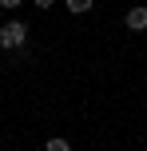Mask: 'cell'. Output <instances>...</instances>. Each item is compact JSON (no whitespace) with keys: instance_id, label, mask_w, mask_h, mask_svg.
<instances>
[{"instance_id":"6da1fadb","label":"cell","mask_w":147,"mask_h":151,"mask_svg":"<svg viewBox=\"0 0 147 151\" xmlns=\"http://www.w3.org/2000/svg\"><path fill=\"white\" fill-rule=\"evenodd\" d=\"M0 48H4V52H24V48H28V24L24 20L0 24Z\"/></svg>"},{"instance_id":"7a4b0ae2","label":"cell","mask_w":147,"mask_h":151,"mask_svg":"<svg viewBox=\"0 0 147 151\" xmlns=\"http://www.w3.org/2000/svg\"><path fill=\"white\" fill-rule=\"evenodd\" d=\"M123 24H127V32H147V8H127V16H123Z\"/></svg>"},{"instance_id":"3957f363","label":"cell","mask_w":147,"mask_h":151,"mask_svg":"<svg viewBox=\"0 0 147 151\" xmlns=\"http://www.w3.org/2000/svg\"><path fill=\"white\" fill-rule=\"evenodd\" d=\"M92 4H95V0H64V8H68V12H76V16L92 12Z\"/></svg>"},{"instance_id":"277c9868","label":"cell","mask_w":147,"mask_h":151,"mask_svg":"<svg viewBox=\"0 0 147 151\" xmlns=\"http://www.w3.org/2000/svg\"><path fill=\"white\" fill-rule=\"evenodd\" d=\"M44 151H72V143H68V139H48Z\"/></svg>"},{"instance_id":"5b68a950","label":"cell","mask_w":147,"mask_h":151,"mask_svg":"<svg viewBox=\"0 0 147 151\" xmlns=\"http://www.w3.org/2000/svg\"><path fill=\"white\" fill-rule=\"evenodd\" d=\"M32 4H36V8H44V12H48V8H52L56 0H32Z\"/></svg>"},{"instance_id":"8992f818","label":"cell","mask_w":147,"mask_h":151,"mask_svg":"<svg viewBox=\"0 0 147 151\" xmlns=\"http://www.w3.org/2000/svg\"><path fill=\"white\" fill-rule=\"evenodd\" d=\"M0 4H4V8H20L24 0H0Z\"/></svg>"},{"instance_id":"52a82bcc","label":"cell","mask_w":147,"mask_h":151,"mask_svg":"<svg viewBox=\"0 0 147 151\" xmlns=\"http://www.w3.org/2000/svg\"><path fill=\"white\" fill-rule=\"evenodd\" d=\"M143 8H147V0H143Z\"/></svg>"}]
</instances>
